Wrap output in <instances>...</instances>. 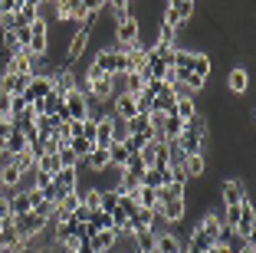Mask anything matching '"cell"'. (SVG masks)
I'll return each mask as SVG.
<instances>
[{"instance_id": "cell-1", "label": "cell", "mask_w": 256, "mask_h": 253, "mask_svg": "<svg viewBox=\"0 0 256 253\" xmlns=\"http://www.w3.org/2000/svg\"><path fill=\"white\" fill-rule=\"evenodd\" d=\"M115 46H118V50H135V46H142V27H138V17H132L128 10H118Z\"/></svg>"}, {"instance_id": "cell-2", "label": "cell", "mask_w": 256, "mask_h": 253, "mask_svg": "<svg viewBox=\"0 0 256 253\" xmlns=\"http://www.w3.org/2000/svg\"><path fill=\"white\" fill-rule=\"evenodd\" d=\"M33 56H50V20H33L30 23V50Z\"/></svg>"}, {"instance_id": "cell-3", "label": "cell", "mask_w": 256, "mask_h": 253, "mask_svg": "<svg viewBox=\"0 0 256 253\" xmlns=\"http://www.w3.org/2000/svg\"><path fill=\"white\" fill-rule=\"evenodd\" d=\"M14 227H16V233H20V240L26 243V240H33V237H40L43 233V227H46V217H40V214H20V217H14Z\"/></svg>"}, {"instance_id": "cell-4", "label": "cell", "mask_w": 256, "mask_h": 253, "mask_svg": "<svg viewBox=\"0 0 256 253\" xmlns=\"http://www.w3.org/2000/svg\"><path fill=\"white\" fill-rule=\"evenodd\" d=\"M230 230H234L240 240H253V230H256V210H253V204H250V197L240 204V214H236V223L230 227Z\"/></svg>"}, {"instance_id": "cell-5", "label": "cell", "mask_w": 256, "mask_h": 253, "mask_svg": "<svg viewBox=\"0 0 256 253\" xmlns=\"http://www.w3.org/2000/svg\"><path fill=\"white\" fill-rule=\"evenodd\" d=\"M66 115L72 122H86L89 119V92L86 89H72L66 96Z\"/></svg>"}, {"instance_id": "cell-6", "label": "cell", "mask_w": 256, "mask_h": 253, "mask_svg": "<svg viewBox=\"0 0 256 253\" xmlns=\"http://www.w3.org/2000/svg\"><path fill=\"white\" fill-rule=\"evenodd\" d=\"M53 92V82H50V76H30V82H26V89L20 92V99L26 105H33V102H40V99H46Z\"/></svg>"}, {"instance_id": "cell-7", "label": "cell", "mask_w": 256, "mask_h": 253, "mask_svg": "<svg viewBox=\"0 0 256 253\" xmlns=\"http://www.w3.org/2000/svg\"><path fill=\"white\" fill-rule=\"evenodd\" d=\"M246 201V184L240 178H226L220 184V204L224 207H234V204H243Z\"/></svg>"}, {"instance_id": "cell-8", "label": "cell", "mask_w": 256, "mask_h": 253, "mask_svg": "<svg viewBox=\"0 0 256 253\" xmlns=\"http://www.w3.org/2000/svg\"><path fill=\"white\" fill-rule=\"evenodd\" d=\"M184 174H188V181H200L204 174H207V158H204V151L200 155H184Z\"/></svg>"}, {"instance_id": "cell-9", "label": "cell", "mask_w": 256, "mask_h": 253, "mask_svg": "<svg viewBox=\"0 0 256 253\" xmlns=\"http://www.w3.org/2000/svg\"><path fill=\"white\" fill-rule=\"evenodd\" d=\"M168 181H171V168H161V164H151V168H144V174H142V184H148V187H164Z\"/></svg>"}, {"instance_id": "cell-10", "label": "cell", "mask_w": 256, "mask_h": 253, "mask_svg": "<svg viewBox=\"0 0 256 253\" xmlns=\"http://www.w3.org/2000/svg\"><path fill=\"white\" fill-rule=\"evenodd\" d=\"M154 253H184V240L174 230H164V233H158V240H154Z\"/></svg>"}, {"instance_id": "cell-11", "label": "cell", "mask_w": 256, "mask_h": 253, "mask_svg": "<svg viewBox=\"0 0 256 253\" xmlns=\"http://www.w3.org/2000/svg\"><path fill=\"white\" fill-rule=\"evenodd\" d=\"M26 82H30V76H23V73H4L0 76V89L7 96H20L26 89Z\"/></svg>"}, {"instance_id": "cell-12", "label": "cell", "mask_w": 256, "mask_h": 253, "mask_svg": "<svg viewBox=\"0 0 256 253\" xmlns=\"http://www.w3.org/2000/svg\"><path fill=\"white\" fill-rule=\"evenodd\" d=\"M128 132L135 135L138 142H151L154 138V128H151V122H148V115H135V119H128Z\"/></svg>"}, {"instance_id": "cell-13", "label": "cell", "mask_w": 256, "mask_h": 253, "mask_svg": "<svg viewBox=\"0 0 256 253\" xmlns=\"http://www.w3.org/2000/svg\"><path fill=\"white\" fill-rule=\"evenodd\" d=\"M33 210V187L30 191H16L10 197V217H20V214H30Z\"/></svg>"}, {"instance_id": "cell-14", "label": "cell", "mask_w": 256, "mask_h": 253, "mask_svg": "<svg viewBox=\"0 0 256 253\" xmlns=\"http://www.w3.org/2000/svg\"><path fill=\"white\" fill-rule=\"evenodd\" d=\"M115 237H118V233L115 230H96L89 237V246H92V253H108L115 246Z\"/></svg>"}, {"instance_id": "cell-15", "label": "cell", "mask_w": 256, "mask_h": 253, "mask_svg": "<svg viewBox=\"0 0 256 253\" xmlns=\"http://www.w3.org/2000/svg\"><path fill=\"white\" fill-rule=\"evenodd\" d=\"M226 86H230V92H234V96H246V89H250V73H246L243 66L230 69V79H226Z\"/></svg>"}, {"instance_id": "cell-16", "label": "cell", "mask_w": 256, "mask_h": 253, "mask_svg": "<svg viewBox=\"0 0 256 253\" xmlns=\"http://www.w3.org/2000/svg\"><path fill=\"white\" fill-rule=\"evenodd\" d=\"M188 69H190L194 76H200L204 82H207V79H210V56H207V53H190Z\"/></svg>"}, {"instance_id": "cell-17", "label": "cell", "mask_w": 256, "mask_h": 253, "mask_svg": "<svg viewBox=\"0 0 256 253\" xmlns=\"http://www.w3.org/2000/svg\"><path fill=\"white\" fill-rule=\"evenodd\" d=\"M174 102H178V99H174L171 86H164V89H161L158 96H154V102H151V112H161V115H171V112H174Z\"/></svg>"}, {"instance_id": "cell-18", "label": "cell", "mask_w": 256, "mask_h": 253, "mask_svg": "<svg viewBox=\"0 0 256 253\" xmlns=\"http://www.w3.org/2000/svg\"><path fill=\"white\" fill-rule=\"evenodd\" d=\"M53 184H60L62 191H76L79 187V168H60L53 174Z\"/></svg>"}, {"instance_id": "cell-19", "label": "cell", "mask_w": 256, "mask_h": 253, "mask_svg": "<svg viewBox=\"0 0 256 253\" xmlns=\"http://www.w3.org/2000/svg\"><path fill=\"white\" fill-rule=\"evenodd\" d=\"M135 201H138V207H144V210H158V191L148 187V184H138L135 187Z\"/></svg>"}, {"instance_id": "cell-20", "label": "cell", "mask_w": 256, "mask_h": 253, "mask_svg": "<svg viewBox=\"0 0 256 253\" xmlns=\"http://www.w3.org/2000/svg\"><path fill=\"white\" fill-rule=\"evenodd\" d=\"M43 109H46V115H60V119H69V115H66V96H60V92H50V96L43 99Z\"/></svg>"}, {"instance_id": "cell-21", "label": "cell", "mask_w": 256, "mask_h": 253, "mask_svg": "<svg viewBox=\"0 0 256 253\" xmlns=\"http://www.w3.org/2000/svg\"><path fill=\"white\" fill-rule=\"evenodd\" d=\"M4 145H7L10 155H20V151H30V142H26V135L20 132V128H10V135L4 138Z\"/></svg>"}, {"instance_id": "cell-22", "label": "cell", "mask_w": 256, "mask_h": 253, "mask_svg": "<svg viewBox=\"0 0 256 253\" xmlns=\"http://www.w3.org/2000/svg\"><path fill=\"white\" fill-rule=\"evenodd\" d=\"M82 164L89 168V171H106L108 168V148H92Z\"/></svg>"}, {"instance_id": "cell-23", "label": "cell", "mask_w": 256, "mask_h": 253, "mask_svg": "<svg viewBox=\"0 0 256 253\" xmlns=\"http://www.w3.org/2000/svg\"><path fill=\"white\" fill-rule=\"evenodd\" d=\"M108 145H112V122L106 115L96 122V148H108Z\"/></svg>"}, {"instance_id": "cell-24", "label": "cell", "mask_w": 256, "mask_h": 253, "mask_svg": "<svg viewBox=\"0 0 256 253\" xmlns=\"http://www.w3.org/2000/svg\"><path fill=\"white\" fill-rule=\"evenodd\" d=\"M108 122H112V145H125L128 142V119H118V115H108Z\"/></svg>"}, {"instance_id": "cell-25", "label": "cell", "mask_w": 256, "mask_h": 253, "mask_svg": "<svg viewBox=\"0 0 256 253\" xmlns=\"http://www.w3.org/2000/svg\"><path fill=\"white\" fill-rule=\"evenodd\" d=\"M86 227H89V233H96V230H112V217H108L106 210H92Z\"/></svg>"}, {"instance_id": "cell-26", "label": "cell", "mask_w": 256, "mask_h": 253, "mask_svg": "<svg viewBox=\"0 0 256 253\" xmlns=\"http://www.w3.org/2000/svg\"><path fill=\"white\" fill-rule=\"evenodd\" d=\"M174 115H178L181 122L194 119V115H197V102H194V99H178V102H174Z\"/></svg>"}, {"instance_id": "cell-27", "label": "cell", "mask_w": 256, "mask_h": 253, "mask_svg": "<svg viewBox=\"0 0 256 253\" xmlns=\"http://www.w3.org/2000/svg\"><path fill=\"white\" fill-rule=\"evenodd\" d=\"M36 168H40L43 174H56V171L62 168V161H60V151H50V155H43V158L36 161Z\"/></svg>"}, {"instance_id": "cell-28", "label": "cell", "mask_w": 256, "mask_h": 253, "mask_svg": "<svg viewBox=\"0 0 256 253\" xmlns=\"http://www.w3.org/2000/svg\"><path fill=\"white\" fill-rule=\"evenodd\" d=\"M174 43H178V30L158 20V40H154V46H174Z\"/></svg>"}, {"instance_id": "cell-29", "label": "cell", "mask_w": 256, "mask_h": 253, "mask_svg": "<svg viewBox=\"0 0 256 253\" xmlns=\"http://www.w3.org/2000/svg\"><path fill=\"white\" fill-rule=\"evenodd\" d=\"M69 148H72V155L79 158V161H86V158H89V151L96 148V145H92V142H86L82 135H76L72 142H69Z\"/></svg>"}, {"instance_id": "cell-30", "label": "cell", "mask_w": 256, "mask_h": 253, "mask_svg": "<svg viewBox=\"0 0 256 253\" xmlns=\"http://www.w3.org/2000/svg\"><path fill=\"white\" fill-rule=\"evenodd\" d=\"M14 168L20 174H26V171H33V168H36V161H33L30 151H20V155H14Z\"/></svg>"}, {"instance_id": "cell-31", "label": "cell", "mask_w": 256, "mask_h": 253, "mask_svg": "<svg viewBox=\"0 0 256 253\" xmlns=\"http://www.w3.org/2000/svg\"><path fill=\"white\" fill-rule=\"evenodd\" d=\"M115 207H118V191H115V187H108V191H102V204H98V210L112 214Z\"/></svg>"}, {"instance_id": "cell-32", "label": "cell", "mask_w": 256, "mask_h": 253, "mask_svg": "<svg viewBox=\"0 0 256 253\" xmlns=\"http://www.w3.org/2000/svg\"><path fill=\"white\" fill-rule=\"evenodd\" d=\"M79 204H82V201H79V191H69L66 197L60 201V207H56V210H66V214H72V210L79 207Z\"/></svg>"}, {"instance_id": "cell-33", "label": "cell", "mask_w": 256, "mask_h": 253, "mask_svg": "<svg viewBox=\"0 0 256 253\" xmlns=\"http://www.w3.org/2000/svg\"><path fill=\"white\" fill-rule=\"evenodd\" d=\"M60 161H62V168H79V164H82L79 158L72 155V148H69V145H66V148H60Z\"/></svg>"}, {"instance_id": "cell-34", "label": "cell", "mask_w": 256, "mask_h": 253, "mask_svg": "<svg viewBox=\"0 0 256 253\" xmlns=\"http://www.w3.org/2000/svg\"><path fill=\"white\" fill-rule=\"evenodd\" d=\"M89 214H92V210H89V207H82V204H79V207L72 210V220H76V223H89Z\"/></svg>"}, {"instance_id": "cell-35", "label": "cell", "mask_w": 256, "mask_h": 253, "mask_svg": "<svg viewBox=\"0 0 256 253\" xmlns=\"http://www.w3.org/2000/svg\"><path fill=\"white\" fill-rule=\"evenodd\" d=\"M128 4H132V0H108V7H112V10H128Z\"/></svg>"}, {"instance_id": "cell-36", "label": "cell", "mask_w": 256, "mask_h": 253, "mask_svg": "<svg viewBox=\"0 0 256 253\" xmlns=\"http://www.w3.org/2000/svg\"><path fill=\"white\" fill-rule=\"evenodd\" d=\"M10 128H14L10 122H0V138H7V135H10Z\"/></svg>"}, {"instance_id": "cell-37", "label": "cell", "mask_w": 256, "mask_h": 253, "mask_svg": "<svg viewBox=\"0 0 256 253\" xmlns=\"http://www.w3.org/2000/svg\"><path fill=\"white\" fill-rule=\"evenodd\" d=\"M23 7H33V10H40V7H43V0H23Z\"/></svg>"}, {"instance_id": "cell-38", "label": "cell", "mask_w": 256, "mask_h": 253, "mask_svg": "<svg viewBox=\"0 0 256 253\" xmlns=\"http://www.w3.org/2000/svg\"><path fill=\"white\" fill-rule=\"evenodd\" d=\"M168 4H194V0H168Z\"/></svg>"}]
</instances>
